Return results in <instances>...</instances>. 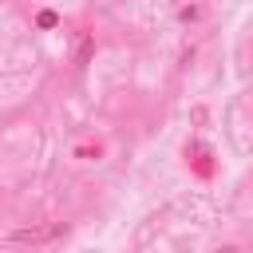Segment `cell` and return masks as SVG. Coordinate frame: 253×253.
I'll return each instance as SVG.
<instances>
[{"instance_id":"cell-2","label":"cell","mask_w":253,"mask_h":253,"mask_svg":"<svg viewBox=\"0 0 253 253\" xmlns=\"http://www.w3.org/2000/svg\"><path fill=\"white\" fill-rule=\"evenodd\" d=\"M91 51H95V40H91V36H83V40H79V51H75V67H87Z\"/></svg>"},{"instance_id":"cell-3","label":"cell","mask_w":253,"mask_h":253,"mask_svg":"<svg viewBox=\"0 0 253 253\" xmlns=\"http://www.w3.org/2000/svg\"><path fill=\"white\" fill-rule=\"evenodd\" d=\"M221 253H237V249H221Z\"/></svg>"},{"instance_id":"cell-1","label":"cell","mask_w":253,"mask_h":253,"mask_svg":"<svg viewBox=\"0 0 253 253\" xmlns=\"http://www.w3.org/2000/svg\"><path fill=\"white\" fill-rule=\"evenodd\" d=\"M63 233H67L63 221H47V225H20V229L8 233V241H16V245H43V241H55Z\"/></svg>"}]
</instances>
